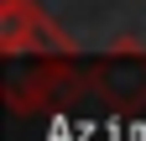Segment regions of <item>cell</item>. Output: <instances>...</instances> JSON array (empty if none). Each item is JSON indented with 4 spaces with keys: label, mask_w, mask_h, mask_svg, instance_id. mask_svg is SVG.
<instances>
[{
    "label": "cell",
    "mask_w": 146,
    "mask_h": 141,
    "mask_svg": "<svg viewBox=\"0 0 146 141\" xmlns=\"http://www.w3.org/2000/svg\"><path fill=\"white\" fill-rule=\"evenodd\" d=\"M0 52L5 58H73V37L36 0H0Z\"/></svg>",
    "instance_id": "cell-1"
}]
</instances>
